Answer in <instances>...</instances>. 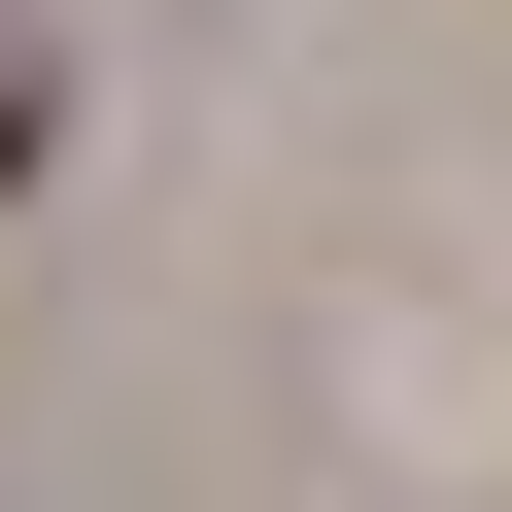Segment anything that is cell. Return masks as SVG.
Segmentation results:
<instances>
[{
	"mask_svg": "<svg viewBox=\"0 0 512 512\" xmlns=\"http://www.w3.org/2000/svg\"><path fill=\"white\" fill-rule=\"evenodd\" d=\"M35 103H69V69H35V35H0V171H35Z\"/></svg>",
	"mask_w": 512,
	"mask_h": 512,
	"instance_id": "obj_1",
	"label": "cell"
}]
</instances>
